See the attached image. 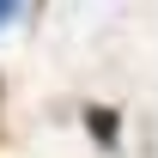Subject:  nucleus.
<instances>
[{
  "label": "nucleus",
  "instance_id": "2",
  "mask_svg": "<svg viewBox=\"0 0 158 158\" xmlns=\"http://www.w3.org/2000/svg\"><path fill=\"white\" fill-rule=\"evenodd\" d=\"M19 12H24V0H0V31H6V24L19 19Z\"/></svg>",
  "mask_w": 158,
  "mask_h": 158
},
{
  "label": "nucleus",
  "instance_id": "1",
  "mask_svg": "<svg viewBox=\"0 0 158 158\" xmlns=\"http://www.w3.org/2000/svg\"><path fill=\"white\" fill-rule=\"evenodd\" d=\"M85 134L98 140L103 152H116V146H122V116L110 110V103H91V110H85Z\"/></svg>",
  "mask_w": 158,
  "mask_h": 158
}]
</instances>
